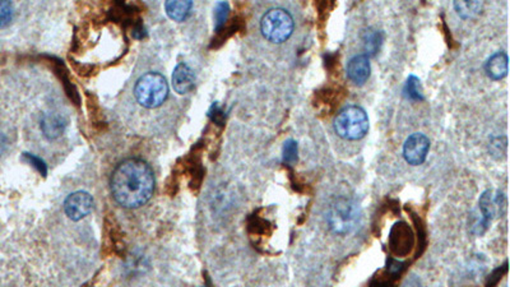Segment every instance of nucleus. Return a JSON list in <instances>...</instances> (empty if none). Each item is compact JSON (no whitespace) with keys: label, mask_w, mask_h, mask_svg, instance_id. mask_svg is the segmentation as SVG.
Listing matches in <instances>:
<instances>
[{"label":"nucleus","mask_w":510,"mask_h":287,"mask_svg":"<svg viewBox=\"0 0 510 287\" xmlns=\"http://www.w3.org/2000/svg\"><path fill=\"white\" fill-rule=\"evenodd\" d=\"M110 189L122 207H140L150 201L155 190L152 169L142 160H125L113 172Z\"/></svg>","instance_id":"f257e3e1"},{"label":"nucleus","mask_w":510,"mask_h":287,"mask_svg":"<svg viewBox=\"0 0 510 287\" xmlns=\"http://www.w3.org/2000/svg\"><path fill=\"white\" fill-rule=\"evenodd\" d=\"M369 116L358 105L343 108L334 119V132L342 140L358 141L369 132Z\"/></svg>","instance_id":"f03ea898"},{"label":"nucleus","mask_w":510,"mask_h":287,"mask_svg":"<svg viewBox=\"0 0 510 287\" xmlns=\"http://www.w3.org/2000/svg\"><path fill=\"white\" fill-rule=\"evenodd\" d=\"M134 96L140 106L156 109L169 96V85L162 74L151 72L142 75L134 87Z\"/></svg>","instance_id":"7ed1b4c3"},{"label":"nucleus","mask_w":510,"mask_h":287,"mask_svg":"<svg viewBox=\"0 0 510 287\" xmlns=\"http://www.w3.org/2000/svg\"><path fill=\"white\" fill-rule=\"evenodd\" d=\"M360 209L355 202L340 197L331 204L327 214L328 226L334 234L346 235L358 226Z\"/></svg>","instance_id":"20e7f679"},{"label":"nucleus","mask_w":510,"mask_h":287,"mask_svg":"<svg viewBox=\"0 0 510 287\" xmlns=\"http://www.w3.org/2000/svg\"><path fill=\"white\" fill-rule=\"evenodd\" d=\"M293 19L283 8L269 9L261 17V35L274 43H286L293 32Z\"/></svg>","instance_id":"39448f33"},{"label":"nucleus","mask_w":510,"mask_h":287,"mask_svg":"<svg viewBox=\"0 0 510 287\" xmlns=\"http://www.w3.org/2000/svg\"><path fill=\"white\" fill-rule=\"evenodd\" d=\"M500 198L501 196H499V194L495 196L492 190H486L485 193L480 197V199H479L480 214L476 219V222L472 226V231L476 235H482L491 225L492 220L495 219L496 212H498L499 204L501 206Z\"/></svg>","instance_id":"423d86ee"},{"label":"nucleus","mask_w":510,"mask_h":287,"mask_svg":"<svg viewBox=\"0 0 510 287\" xmlns=\"http://www.w3.org/2000/svg\"><path fill=\"white\" fill-rule=\"evenodd\" d=\"M430 151V141L422 133H413L403 145V157L410 165H422Z\"/></svg>","instance_id":"0eeeda50"},{"label":"nucleus","mask_w":510,"mask_h":287,"mask_svg":"<svg viewBox=\"0 0 510 287\" xmlns=\"http://www.w3.org/2000/svg\"><path fill=\"white\" fill-rule=\"evenodd\" d=\"M93 198L87 192H76L64 202V211L71 220L79 221L91 214Z\"/></svg>","instance_id":"6e6552de"},{"label":"nucleus","mask_w":510,"mask_h":287,"mask_svg":"<svg viewBox=\"0 0 510 287\" xmlns=\"http://www.w3.org/2000/svg\"><path fill=\"white\" fill-rule=\"evenodd\" d=\"M390 249L397 256H406L413 246V234L411 229L405 222L395 224L389 238Z\"/></svg>","instance_id":"1a4fd4ad"},{"label":"nucleus","mask_w":510,"mask_h":287,"mask_svg":"<svg viewBox=\"0 0 510 287\" xmlns=\"http://www.w3.org/2000/svg\"><path fill=\"white\" fill-rule=\"evenodd\" d=\"M371 67L369 56L358 54L347 63V77L356 86H363L370 77Z\"/></svg>","instance_id":"9d476101"},{"label":"nucleus","mask_w":510,"mask_h":287,"mask_svg":"<svg viewBox=\"0 0 510 287\" xmlns=\"http://www.w3.org/2000/svg\"><path fill=\"white\" fill-rule=\"evenodd\" d=\"M195 74L193 69L180 63L177 64V68L174 69L172 73V87L179 95H187L188 92L192 91L194 88Z\"/></svg>","instance_id":"9b49d317"},{"label":"nucleus","mask_w":510,"mask_h":287,"mask_svg":"<svg viewBox=\"0 0 510 287\" xmlns=\"http://www.w3.org/2000/svg\"><path fill=\"white\" fill-rule=\"evenodd\" d=\"M509 59L504 51H498L490 56L485 63V72L489 78L494 80H503L508 74Z\"/></svg>","instance_id":"f8f14e48"},{"label":"nucleus","mask_w":510,"mask_h":287,"mask_svg":"<svg viewBox=\"0 0 510 287\" xmlns=\"http://www.w3.org/2000/svg\"><path fill=\"white\" fill-rule=\"evenodd\" d=\"M66 119L56 113L45 114L41 120V130L46 138L55 140L63 135L66 130Z\"/></svg>","instance_id":"ddd939ff"},{"label":"nucleus","mask_w":510,"mask_h":287,"mask_svg":"<svg viewBox=\"0 0 510 287\" xmlns=\"http://www.w3.org/2000/svg\"><path fill=\"white\" fill-rule=\"evenodd\" d=\"M192 6V1H167L165 4L167 16L177 22H182L188 17Z\"/></svg>","instance_id":"4468645a"},{"label":"nucleus","mask_w":510,"mask_h":287,"mask_svg":"<svg viewBox=\"0 0 510 287\" xmlns=\"http://www.w3.org/2000/svg\"><path fill=\"white\" fill-rule=\"evenodd\" d=\"M382 31L373 30L369 28L364 33V45L366 50V56H375L378 51L382 48Z\"/></svg>","instance_id":"2eb2a0df"},{"label":"nucleus","mask_w":510,"mask_h":287,"mask_svg":"<svg viewBox=\"0 0 510 287\" xmlns=\"http://www.w3.org/2000/svg\"><path fill=\"white\" fill-rule=\"evenodd\" d=\"M454 9L458 16L463 19H474L482 9V3L480 1H456Z\"/></svg>","instance_id":"dca6fc26"},{"label":"nucleus","mask_w":510,"mask_h":287,"mask_svg":"<svg viewBox=\"0 0 510 287\" xmlns=\"http://www.w3.org/2000/svg\"><path fill=\"white\" fill-rule=\"evenodd\" d=\"M403 92H405L406 98H410V100H415V101H422V100H424V93H422L421 82H420L419 78L415 77V75H410V77H408Z\"/></svg>","instance_id":"f3484780"},{"label":"nucleus","mask_w":510,"mask_h":287,"mask_svg":"<svg viewBox=\"0 0 510 287\" xmlns=\"http://www.w3.org/2000/svg\"><path fill=\"white\" fill-rule=\"evenodd\" d=\"M283 162L288 165H295L298 162V146L295 140H287L283 145Z\"/></svg>","instance_id":"a211bd4d"},{"label":"nucleus","mask_w":510,"mask_h":287,"mask_svg":"<svg viewBox=\"0 0 510 287\" xmlns=\"http://www.w3.org/2000/svg\"><path fill=\"white\" fill-rule=\"evenodd\" d=\"M13 6L9 1H0V28L6 27L12 22Z\"/></svg>","instance_id":"6ab92c4d"},{"label":"nucleus","mask_w":510,"mask_h":287,"mask_svg":"<svg viewBox=\"0 0 510 287\" xmlns=\"http://www.w3.org/2000/svg\"><path fill=\"white\" fill-rule=\"evenodd\" d=\"M230 6L227 3H219L216 6V31H219L225 26L226 21L229 19Z\"/></svg>","instance_id":"aec40b11"},{"label":"nucleus","mask_w":510,"mask_h":287,"mask_svg":"<svg viewBox=\"0 0 510 287\" xmlns=\"http://www.w3.org/2000/svg\"><path fill=\"white\" fill-rule=\"evenodd\" d=\"M403 287H421V282H420L417 277H411V278L407 280L406 283L403 285Z\"/></svg>","instance_id":"412c9836"}]
</instances>
